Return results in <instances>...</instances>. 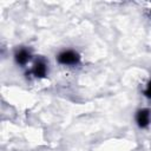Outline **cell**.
<instances>
[{
    "label": "cell",
    "instance_id": "obj_2",
    "mask_svg": "<svg viewBox=\"0 0 151 151\" xmlns=\"http://www.w3.org/2000/svg\"><path fill=\"white\" fill-rule=\"evenodd\" d=\"M137 123L140 127H145L150 123V111L149 110H140L137 113Z\"/></svg>",
    "mask_w": 151,
    "mask_h": 151
},
{
    "label": "cell",
    "instance_id": "obj_4",
    "mask_svg": "<svg viewBox=\"0 0 151 151\" xmlns=\"http://www.w3.org/2000/svg\"><path fill=\"white\" fill-rule=\"evenodd\" d=\"M33 73L37 77H45V74H46V66H45V64L44 63H37L34 65Z\"/></svg>",
    "mask_w": 151,
    "mask_h": 151
},
{
    "label": "cell",
    "instance_id": "obj_3",
    "mask_svg": "<svg viewBox=\"0 0 151 151\" xmlns=\"http://www.w3.org/2000/svg\"><path fill=\"white\" fill-rule=\"evenodd\" d=\"M28 59H29V53H28L26 50H21V51H19V52L15 54V60H17V63L20 64V65L26 64V63L28 61Z\"/></svg>",
    "mask_w": 151,
    "mask_h": 151
},
{
    "label": "cell",
    "instance_id": "obj_1",
    "mask_svg": "<svg viewBox=\"0 0 151 151\" xmlns=\"http://www.w3.org/2000/svg\"><path fill=\"white\" fill-rule=\"evenodd\" d=\"M58 61L64 65H74L79 61V55L73 51H65L59 54Z\"/></svg>",
    "mask_w": 151,
    "mask_h": 151
},
{
    "label": "cell",
    "instance_id": "obj_5",
    "mask_svg": "<svg viewBox=\"0 0 151 151\" xmlns=\"http://www.w3.org/2000/svg\"><path fill=\"white\" fill-rule=\"evenodd\" d=\"M145 94H146L147 97H151V81L149 83V85H147V88L145 90Z\"/></svg>",
    "mask_w": 151,
    "mask_h": 151
}]
</instances>
